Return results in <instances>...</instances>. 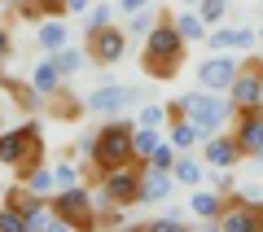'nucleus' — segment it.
Wrapping results in <instances>:
<instances>
[{
	"instance_id": "7ed1b4c3",
	"label": "nucleus",
	"mask_w": 263,
	"mask_h": 232,
	"mask_svg": "<svg viewBox=\"0 0 263 232\" xmlns=\"http://www.w3.org/2000/svg\"><path fill=\"white\" fill-rule=\"evenodd\" d=\"M132 136H136V123H127V119H114V123H105V127L97 131V140H92V171H97V180H101L105 171H119V167H127V162H136Z\"/></svg>"
},
{
	"instance_id": "423d86ee",
	"label": "nucleus",
	"mask_w": 263,
	"mask_h": 232,
	"mask_svg": "<svg viewBox=\"0 0 263 232\" xmlns=\"http://www.w3.org/2000/svg\"><path fill=\"white\" fill-rule=\"evenodd\" d=\"M141 167L145 162H127V167H119V171H105L101 176V193H92L97 197V210H110V206H136L141 202Z\"/></svg>"
},
{
	"instance_id": "c85d7f7f",
	"label": "nucleus",
	"mask_w": 263,
	"mask_h": 232,
	"mask_svg": "<svg viewBox=\"0 0 263 232\" xmlns=\"http://www.w3.org/2000/svg\"><path fill=\"white\" fill-rule=\"evenodd\" d=\"M0 232H31L27 228V215L13 210V206H0Z\"/></svg>"
},
{
	"instance_id": "c03bdc74",
	"label": "nucleus",
	"mask_w": 263,
	"mask_h": 232,
	"mask_svg": "<svg viewBox=\"0 0 263 232\" xmlns=\"http://www.w3.org/2000/svg\"><path fill=\"white\" fill-rule=\"evenodd\" d=\"M259 40H263V27H259Z\"/></svg>"
},
{
	"instance_id": "e433bc0d",
	"label": "nucleus",
	"mask_w": 263,
	"mask_h": 232,
	"mask_svg": "<svg viewBox=\"0 0 263 232\" xmlns=\"http://www.w3.org/2000/svg\"><path fill=\"white\" fill-rule=\"evenodd\" d=\"M237 202H263V184H246L241 193H237Z\"/></svg>"
},
{
	"instance_id": "4be33fe9",
	"label": "nucleus",
	"mask_w": 263,
	"mask_h": 232,
	"mask_svg": "<svg viewBox=\"0 0 263 232\" xmlns=\"http://www.w3.org/2000/svg\"><path fill=\"white\" fill-rule=\"evenodd\" d=\"M158 145H162L158 127H141V123H136V136H132V153H136V162H149L154 153H158Z\"/></svg>"
},
{
	"instance_id": "f257e3e1",
	"label": "nucleus",
	"mask_w": 263,
	"mask_h": 232,
	"mask_svg": "<svg viewBox=\"0 0 263 232\" xmlns=\"http://www.w3.org/2000/svg\"><path fill=\"white\" fill-rule=\"evenodd\" d=\"M141 66H145L149 79H176L180 74V66H184V35L176 31V22H158L145 35Z\"/></svg>"
},
{
	"instance_id": "79ce46f5",
	"label": "nucleus",
	"mask_w": 263,
	"mask_h": 232,
	"mask_svg": "<svg viewBox=\"0 0 263 232\" xmlns=\"http://www.w3.org/2000/svg\"><path fill=\"white\" fill-rule=\"evenodd\" d=\"M0 5H5V9H22V5H27V0H0Z\"/></svg>"
},
{
	"instance_id": "20e7f679",
	"label": "nucleus",
	"mask_w": 263,
	"mask_h": 232,
	"mask_svg": "<svg viewBox=\"0 0 263 232\" xmlns=\"http://www.w3.org/2000/svg\"><path fill=\"white\" fill-rule=\"evenodd\" d=\"M233 110H237V105L228 101V92H206V88L180 96V101H171V119H193L197 127H206L211 136L224 131V123L233 119Z\"/></svg>"
},
{
	"instance_id": "f03ea898",
	"label": "nucleus",
	"mask_w": 263,
	"mask_h": 232,
	"mask_svg": "<svg viewBox=\"0 0 263 232\" xmlns=\"http://www.w3.org/2000/svg\"><path fill=\"white\" fill-rule=\"evenodd\" d=\"M0 162H5L18 180H27L35 167H44V131H40L35 123L0 131Z\"/></svg>"
},
{
	"instance_id": "5701e85b",
	"label": "nucleus",
	"mask_w": 263,
	"mask_h": 232,
	"mask_svg": "<svg viewBox=\"0 0 263 232\" xmlns=\"http://www.w3.org/2000/svg\"><path fill=\"white\" fill-rule=\"evenodd\" d=\"M22 184H27L35 197H53V193H57V180H53V171H48V167H35Z\"/></svg>"
},
{
	"instance_id": "39448f33",
	"label": "nucleus",
	"mask_w": 263,
	"mask_h": 232,
	"mask_svg": "<svg viewBox=\"0 0 263 232\" xmlns=\"http://www.w3.org/2000/svg\"><path fill=\"white\" fill-rule=\"evenodd\" d=\"M53 215L66 219L75 232H101V210H97V197L84 184L75 188H57L53 193Z\"/></svg>"
},
{
	"instance_id": "f3484780",
	"label": "nucleus",
	"mask_w": 263,
	"mask_h": 232,
	"mask_svg": "<svg viewBox=\"0 0 263 232\" xmlns=\"http://www.w3.org/2000/svg\"><path fill=\"white\" fill-rule=\"evenodd\" d=\"M171 22H176V31L184 35V44H197V40H206V35H211L206 18H202L197 9H180V13H176Z\"/></svg>"
},
{
	"instance_id": "393cba45",
	"label": "nucleus",
	"mask_w": 263,
	"mask_h": 232,
	"mask_svg": "<svg viewBox=\"0 0 263 232\" xmlns=\"http://www.w3.org/2000/svg\"><path fill=\"white\" fill-rule=\"evenodd\" d=\"M35 202H44V197H35V193H31L27 184H22V180H18V184L9 188V193H5V206H13V210H22V215H27L31 206H35Z\"/></svg>"
},
{
	"instance_id": "b1692460",
	"label": "nucleus",
	"mask_w": 263,
	"mask_h": 232,
	"mask_svg": "<svg viewBox=\"0 0 263 232\" xmlns=\"http://www.w3.org/2000/svg\"><path fill=\"white\" fill-rule=\"evenodd\" d=\"M110 18H114V0H97L92 9L84 13V27L88 31H101V27H110Z\"/></svg>"
},
{
	"instance_id": "c9c22d12",
	"label": "nucleus",
	"mask_w": 263,
	"mask_h": 232,
	"mask_svg": "<svg viewBox=\"0 0 263 232\" xmlns=\"http://www.w3.org/2000/svg\"><path fill=\"white\" fill-rule=\"evenodd\" d=\"M40 9H44V18H62V13H66V0H40Z\"/></svg>"
},
{
	"instance_id": "aec40b11",
	"label": "nucleus",
	"mask_w": 263,
	"mask_h": 232,
	"mask_svg": "<svg viewBox=\"0 0 263 232\" xmlns=\"http://www.w3.org/2000/svg\"><path fill=\"white\" fill-rule=\"evenodd\" d=\"M35 40H40L44 53H62L66 40H70V31L62 27V18H44V22H40V31H35Z\"/></svg>"
},
{
	"instance_id": "2eb2a0df",
	"label": "nucleus",
	"mask_w": 263,
	"mask_h": 232,
	"mask_svg": "<svg viewBox=\"0 0 263 232\" xmlns=\"http://www.w3.org/2000/svg\"><path fill=\"white\" fill-rule=\"evenodd\" d=\"M206 167H228L233 171L237 162H241V145H237V136H224V131H215V136H206Z\"/></svg>"
},
{
	"instance_id": "a18cd8bd",
	"label": "nucleus",
	"mask_w": 263,
	"mask_h": 232,
	"mask_svg": "<svg viewBox=\"0 0 263 232\" xmlns=\"http://www.w3.org/2000/svg\"><path fill=\"white\" fill-rule=\"evenodd\" d=\"M259 9H263V0H259Z\"/></svg>"
},
{
	"instance_id": "a19ab883",
	"label": "nucleus",
	"mask_w": 263,
	"mask_h": 232,
	"mask_svg": "<svg viewBox=\"0 0 263 232\" xmlns=\"http://www.w3.org/2000/svg\"><path fill=\"white\" fill-rule=\"evenodd\" d=\"M119 232H149V223H123Z\"/></svg>"
},
{
	"instance_id": "6ab92c4d",
	"label": "nucleus",
	"mask_w": 263,
	"mask_h": 232,
	"mask_svg": "<svg viewBox=\"0 0 263 232\" xmlns=\"http://www.w3.org/2000/svg\"><path fill=\"white\" fill-rule=\"evenodd\" d=\"M44 110L53 114V119H62V123H75L79 114H84V101H79V96H70V92L62 88V92H53V96L44 101Z\"/></svg>"
},
{
	"instance_id": "bb28decb",
	"label": "nucleus",
	"mask_w": 263,
	"mask_h": 232,
	"mask_svg": "<svg viewBox=\"0 0 263 232\" xmlns=\"http://www.w3.org/2000/svg\"><path fill=\"white\" fill-rule=\"evenodd\" d=\"M197 13L206 18V27H224V18H228V0H202V5H197Z\"/></svg>"
},
{
	"instance_id": "f8f14e48",
	"label": "nucleus",
	"mask_w": 263,
	"mask_h": 232,
	"mask_svg": "<svg viewBox=\"0 0 263 232\" xmlns=\"http://www.w3.org/2000/svg\"><path fill=\"white\" fill-rule=\"evenodd\" d=\"M171 188H176V176L162 167H141V206H158V202H171Z\"/></svg>"
},
{
	"instance_id": "dca6fc26",
	"label": "nucleus",
	"mask_w": 263,
	"mask_h": 232,
	"mask_svg": "<svg viewBox=\"0 0 263 232\" xmlns=\"http://www.w3.org/2000/svg\"><path fill=\"white\" fill-rule=\"evenodd\" d=\"M206 136H211V131L197 127L193 119H176V123H171V131H167V140L180 149V153H189L193 145H206Z\"/></svg>"
},
{
	"instance_id": "c756f323",
	"label": "nucleus",
	"mask_w": 263,
	"mask_h": 232,
	"mask_svg": "<svg viewBox=\"0 0 263 232\" xmlns=\"http://www.w3.org/2000/svg\"><path fill=\"white\" fill-rule=\"evenodd\" d=\"M167 119H171V110H162V105H141V119H136V123H141V127H167Z\"/></svg>"
},
{
	"instance_id": "1a4fd4ad",
	"label": "nucleus",
	"mask_w": 263,
	"mask_h": 232,
	"mask_svg": "<svg viewBox=\"0 0 263 232\" xmlns=\"http://www.w3.org/2000/svg\"><path fill=\"white\" fill-rule=\"evenodd\" d=\"M237 74H241V62L233 53H215V57H206V62L197 66V84L206 88V92H228Z\"/></svg>"
},
{
	"instance_id": "a878e982",
	"label": "nucleus",
	"mask_w": 263,
	"mask_h": 232,
	"mask_svg": "<svg viewBox=\"0 0 263 232\" xmlns=\"http://www.w3.org/2000/svg\"><path fill=\"white\" fill-rule=\"evenodd\" d=\"M57 62H62L66 79H75V74H84V66H88V53H79V48H70V44H66L62 53H57Z\"/></svg>"
},
{
	"instance_id": "58836bf2",
	"label": "nucleus",
	"mask_w": 263,
	"mask_h": 232,
	"mask_svg": "<svg viewBox=\"0 0 263 232\" xmlns=\"http://www.w3.org/2000/svg\"><path fill=\"white\" fill-rule=\"evenodd\" d=\"M97 0H66V13H88Z\"/></svg>"
},
{
	"instance_id": "7c9ffc66",
	"label": "nucleus",
	"mask_w": 263,
	"mask_h": 232,
	"mask_svg": "<svg viewBox=\"0 0 263 232\" xmlns=\"http://www.w3.org/2000/svg\"><path fill=\"white\" fill-rule=\"evenodd\" d=\"M149 232H193V228H189V219H176V215H158V219H149Z\"/></svg>"
},
{
	"instance_id": "2f4dec72",
	"label": "nucleus",
	"mask_w": 263,
	"mask_h": 232,
	"mask_svg": "<svg viewBox=\"0 0 263 232\" xmlns=\"http://www.w3.org/2000/svg\"><path fill=\"white\" fill-rule=\"evenodd\" d=\"M158 22H162V18L154 13V5H149V9H141V13H132V31H136V35H149Z\"/></svg>"
},
{
	"instance_id": "4468645a",
	"label": "nucleus",
	"mask_w": 263,
	"mask_h": 232,
	"mask_svg": "<svg viewBox=\"0 0 263 232\" xmlns=\"http://www.w3.org/2000/svg\"><path fill=\"white\" fill-rule=\"evenodd\" d=\"M31 84H35V92L44 96V101L66 88V70H62V62H57V53H48L40 66H31Z\"/></svg>"
},
{
	"instance_id": "6e6552de",
	"label": "nucleus",
	"mask_w": 263,
	"mask_h": 232,
	"mask_svg": "<svg viewBox=\"0 0 263 232\" xmlns=\"http://www.w3.org/2000/svg\"><path fill=\"white\" fill-rule=\"evenodd\" d=\"M141 101V88L132 84H105V88H92V92L84 96V110L88 114H123L127 105Z\"/></svg>"
},
{
	"instance_id": "cd10ccee",
	"label": "nucleus",
	"mask_w": 263,
	"mask_h": 232,
	"mask_svg": "<svg viewBox=\"0 0 263 232\" xmlns=\"http://www.w3.org/2000/svg\"><path fill=\"white\" fill-rule=\"evenodd\" d=\"M53 180H57V188H75V184H84V171L70 167V162H57V167H53Z\"/></svg>"
},
{
	"instance_id": "ea45409f",
	"label": "nucleus",
	"mask_w": 263,
	"mask_h": 232,
	"mask_svg": "<svg viewBox=\"0 0 263 232\" xmlns=\"http://www.w3.org/2000/svg\"><path fill=\"white\" fill-rule=\"evenodd\" d=\"M48 232H75V228H70L66 219H53V223H48Z\"/></svg>"
},
{
	"instance_id": "f704fd0d",
	"label": "nucleus",
	"mask_w": 263,
	"mask_h": 232,
	"mask_svg": "<svg viewBox=\"0 0 263 232\" xmlns=\"http://www.w3.org/2000/svg\"><path fill=\"white\" fill-rule=\"evenodd\" d=\"M215 193H233V176H228V167H215Z\"/></svg>"
},
{
	"instance_id": "ddd939ff",
	"label": "nucleus",
	"mask_w": 263,
	"mask_h": 232,
	"mask_svg": "<svg viewBox=\"0 0 263 232\" xmlns=\"http://www.w3.org/2000/svg\"><path fill=\"white\" fill-rule=\"evenodd\" d=\"M206 44L215 53H246V48L259 44V31H250V27H211Z\"/></svg>"
},
{
	"instance_id": "9b49d317",
	"label": "nucleus",
	"mask_w": 263,
	"mask_h": 232,
	"mask_svg": "<svg viewBox=\"0 0 263 232\" xmlns=\"http://www.w3.org/2000/svg\"><path fill=\"white\" fill-rule=\"evenodd\" d=\"M233 136H237V145H241V153L259 158L263 153V110H237Z\"/></svg>"
},
{
	"instance_id": "9d476101",
	"label": "nucleus",
	"mask_w": 263,
	"mask_h": 232,
	"mask_svg": "<svg viewBox=\"0 0 263 232\" xmlns=\"http://www.w3.org/2000/svg\"><path fill=\"white\" fill-rule=\"evenodd\" d=\"M224 232H263V202H228L219 215Z\"/></svg>"
},
{
	"instance_id": "412c9836",
	"label": "nucleus",
	"mask_w": 263,
	"mask_h": 232,
	"mask_svg": "<svg viewBox=\"0 0 263 232\" xmlns=\"http://www.w3.org/2000/svg\"><path fill=\"white\" fill-rule=\"evenodd\" d=\"M224 193H193V197H189V210H193V219H202V223H206V219H219V215H224Z\"/></svg>"
},
{
	"instance_id": "4c0bfd02",
	"label": "nucleus",
	"mask_w": 263,
	"mask_h": 232,
	"mask_svg": "<svg viewBox=\"0 0 263 232\" xmlns=\"http://www.w3.org/2000/svg\"><path fill=\"white\" fill-rule=\"evenodd\" d=\"M13 53V40H9V27H5V22H0V62H5V57Z\"/></svg>"
},
{
	"instance_id": "473e14b6",
	"label": "nucleus",
	"mask_w": 263,
	"mask_h": 232,
	"mask_svg": "<svg viewBox=\"0 0 263 232\" xmlns=\"http://www.w3.org/2000/svg\"><path fill=\"white\" fill-rule=\"evenodd\" d=\"M176 158H180V149L171 145V140H162V145H158V153L149 158V167H162V171H171V167H176Z\"/></svg>"
},
{
	"instance_id": "0eeeda50",
	"label": "nucleus",
	"mask_w": 263,
	"mask_h": 232,
	"mask_svg": "<svg viewBox=\"0 0 263 232\" xmlns=\"http://www.w3.org/2000/svg\"><path fill=\"white\" fill-rule=\"evenodd\" d=\"M123 53H127V31L123 27H101V31H88V62L97 66H119Z\"/></svg>"
},
{
	"instance_id": "72a5a7b5",
	"label": "nucleus",
	"mask_w": 263,
	"mask_h": 232,
	"mask_svg": "<svg viewBox=\"0 0 263 232\" xmlns=\"http://www.w3.org/2000/svg\"><path fill=\"white\" fill-rule=\"evenodd\" d=\"M154 0H114V9L123 13V18H132V13H141V9H149Z\"/></svg>"
},
{
	"instance_id": "37998d69",
	"label": "nucleus",
	"mask_w": 263,
	"mask_h": 232,
	"mask_svg": "<svg viewBox=\"0 0 263 232\" xmlns=\"http://www.w3.org/2000/svg\"><path fill=\"white\" fill-rule=\"evenodd\" d=\"M197 5H202V0H184V9H197Z\"/></svg>"
},
{
	"instance_id": "a211bd4d",
	"label": "nucleus",
	"mask_w": 263,
	"mask_h": 232,
	"mask_svg": "<svg viewBox=\"0 0 263 232\" xmlns=\"http://www.w3.org/2000/svg\"><path fill=\"white\" fill-rule=\"evenodd\" d=\"M171 176H176V184H202L206 180V158H193V153H180L176 167H171Z\"/></svg>"
}]
</instances>
